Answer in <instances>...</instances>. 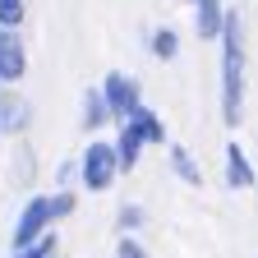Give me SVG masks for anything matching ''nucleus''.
Returning <instances> with one entry per match:
<instances>
[{
    "label": "nucleus",
    "instance_id": "2eb2a0df",
    "mask_svg": "<svg viewBox=\"0 0 258 258\" xmlns=\"http://www.w3.org/2000/svg\"><path fill=\"white\" fill-rule=\"evenodd\" d=\"M74 208H79V194H74L70 184H60V189L51 194V221H64V217H74Z\"/></svg>",
    "mask_w": 258,
    "mask_h": 258
},
{
    "label": "nucleus",
    "instance_id": "dca6fc26",
    "mask_svg": "<svg viewBox=\"0 0 258 258\" xmlns=\"http://www.w3.org/2000/svg\"><path fill=\"white\" fill-rule=\"evenodd\" d=\"M23 19H28V0H0V28L19 32Z\"/></svg>",
    "mask_w": 258,
    "mask_h": 258
},
{
    "label": "nucleus",
    "instance_id": "f3484780",
    "mask_svg": "<svg viewBox=\"0 0 258 258\" xmlns=\"http://www.w3.org/2000/svg\"><path fill=\"white\" fill-rule=\"evenodd\" d=\"M139 226H143V208H139V203H120V212H115V231H120V235H134Z\"/></svg>",
    "mask_w": 258,
    "mask_h": 258
},
{
    "label": "nucleus",
    "instance_id": "f257e3e1",
    "mask_svg": "<svg viewBox=\"0 0 258 258\" xmlns=\"http://www.w3.org/2000/svg\"><path fill=\"white\" fill-rule=\"evenodd\" d=\"M221 124L226 129H240L244 120V70H249V55H244V19L231 10L221 23Z\"/></svg>",
    "mask_w": 258,
    "mask_h": 258
},
{
    "label": "nucleus",
    "instance_id": "1a4fd4ad",
    "mask_svg": "<svg viewBox=\"0 0 258 258\" xmlns=\"http://www.w3.org/2000/svg\"><path fill=\"white\" fill-rule=\"evenodd\" d=\"M111 120H115V115H111V102H106L102 83L88 88V92H83V129H88V134H102Z\"/></svg>",
    "mask_w": 258,
    "mask_h": 258
},
{
    "label": "nucleus",
    "instance_id": "0eeeda50",
    "mask_svg": "<svg viewBox=\"0 0 258 258\" xmlns=\"http://www.w3.org/2000/svg\"><path fill=\"white\" fill-rule=\"evenodd\" d=\"M23 74H28V46L19 32H5L0 37V79H5V88H14Z\"/></svg>",
    "mask_w": 258,
    "mask_h": 258
},
{
    "label": "nucleus",
    "instance_id": "7ed1b4c3",
    "mask_svg": "<svg viewBox=\"0 0 258 258\" xmlns=\"http://www.w3.org/2000/svg\"><path fill=\"white\" fill-rule=\"evenodd\" d=\"M51 226H55L51 221V194H32V199L23 203V212H19V221H14V231H10V249L42 240Z\"/></svg>",
    "mask_w": 258,
    "mask_h": 258
},
{
    "label": "nucleus",
    "instance_id": "a211bd4d",
    "mask_svg": "<svg viewBox=\"0 0 258 258\" xmlns=\"http://www.w3.org/2000/svg\"><path fill=\"white\" fill-rule=\"evenodd\" d=\"M115 258H148V249H143L134 235H120V244H115Z\"/></svg>",
    "mask_w": 258,
    "mask_h": 258
},
{
    "label": "nucleus",
    "instance_id": "ddd939ff",
    "mask_svg": "<svg viewBox=\"0 0 258 258\" xmlns=\"http://www.w3.org/2000/svg\"><path fill=\"white\" fill-rule=\"evenodd\" d=\"M148 51H152L157 60H175V55H180V32H175L171 23L152 28V37H148Z\"/></svg>",
    "mask_w": 258,
    "mask_h": 258
},
{
    "label": "nucleus",
    "instance_id": "39448f33",
    "mask_svg": "<svg viewBox=\"0 0 258 258\" xmlns=\"http://www.w3.org/2000/svg\"><path fill=\"white\" fill-rule=\"evenodd\" d=\"M194 5V37L199 42H217L221 37V23H226V0H189Z\"/></svg>",
    "mask_w": 258,
    "mask_h": 258
},
{
    "label": "nucleus",
    "instance_id": "aec40b11",
    "mask_svg": "<svg viewBox=\"0 0 258 258\" xmlns=\"http://www.w3.org/2000/svg\"><path fill=\"white\" fill-rule=\"evenodd\" d=\"M5 32H10V28H0V37H5Z\"/></svg>",
    "mask_w": 258,
    "mask_h": 258
},
{
    "label": "nucleus",
    "instance_id": "423d86ee",
    "mask_svg": "<svg viewBox=\"0 0 258 258\" xmlns=\"http://www.w3.org/2000/svg\"><path fill=\"white\" fill-rule=\"evenodd\" d=\"M0 124H5V134H10V139L28 134V124H32V106H28V97H23V92H14V88L0 92Z\"/></svg>",
    "mask_w": 258,
    "mask_h": 258
},
{
    "label": "nucleus",
    "instance_id": "9b49d317",
    "mask_svg": "<svg viewBox=\"0 0 258 258\" xmlns=\"http://www.w3.org/2000/svg\"><path fill=\"white\" fill-rule=\"evenodd\" d=\"M124 120H129V124H134L139 134H143V143H148V148H161V143H166V124H161V115H157L148 102H139V106L129 111Z\"/></svg>",
    "mask_w": 258,
    "mask_h": 258
},
{
    "label": "nucleus",
    "instance_id": "4be33fe9",
    "mask_svg": "<svg viewBox=\"0 0 258 258\" xmlns=\"http://www.w3.org/2000/svg\"><path fill=\"white\" fill-rule=\"evenodd\" d=\"M51 258H60V253H51Z\"/></svg>",
    "mask_w": 258,
    "mask_h": 258
},
{
    "label": "nucleus",
    "instance_id": "f8f14e48",
    "mask_svg": "<svg viewBox=\"0 0 258 258\" xmlns=\"http://www.w3.org/2000/svg\"><path fill=\"white\" fill-rule=\"evenodd\" d=\"M166 161H171V171L184 180V184H203V166L194 161V152L184 143H166Z\"/></svg>",
    "mask_w": 258,
    "mask_h": 258
},
{
    "label": "nucleus",
    "instance_id": "412c9836",
    "mask_svg": "<svg viewBox=\"0 0 258 258\" xmlns=\"http://www.w3.org/2000/svg\"><path fill=\"white\" fill-rule=\"evenodd\" d=\"M0 92H5V79H0Z\"/></svg>",
    "mask_w": 258,
    "mask_h": 258
},
{
    "label": "nucleus",
    "instance_id": "6e6552de",
    "mask_svg": "<svg viewBox=\"0 0 258 258\" xmlns=\"http://www.w3.org/2000/svg\"><path fill=\"white\" fill-rule=\"evenodd\" d=\"M226 184H231V189H258V166L240 148V139L226 143Z\"/></svg>",
    "mask_w": 258,
    "mask_h": 258
},
{
    "label": "nucleus",
    "instance_id": "9d476101",
    "mask_svg": "<svg viewBox=\"0 0 258 258\" xmlns=\"http://www.w3.org/2000/svg\"><path fill=\"white\" fill-rule=\"evenodd\" d=\"M143 134L129 120H120V129H115V157H120V171H134L139 161H143Z\"/></svg>",
    "mask_w": 258,
    "mask_h": 258
},
{
    "label": "nucleus",
    "instance_id": "4468645a",
    "mask_svg": "<svg viewBox=\"0 0 258 258\" xmlns=\"http://www.w3.org/2000/svg\"><path fill=\"white\" fill-rule=\"evenodd\" d=\"M51 253H60V235H55V231H46L42 240H32V244L10 249V258H51Z\"/></svg>",
    "mask_w": 258,
    "mask_h": 258
},
{
    "label": "nucleus",
    "instance_id": "f03ea898",
    "mask_svg": "<svg viewBox=\"0 0 258 258\" xmlns=\"http://www.w3.org/2000/svg\"><path fill=\"white\" fill-rule=\"evenodd\" d=\"M120 175V157H115V139H97L79 152V184L92 189V194H106Z\"/></svg>",
    "mask_w": 258,
    "mask_h": 258
},
{
    "label": "nucleus",
    "instance_id": "20e7f679",
    "mask_svg": "<svg viewBox=\"0 0 258 258\" xmlns=\"http://www.w3.org/2000/svg\"><path fill=\"white\" fill-rule=\"evenodd\" d=\"M102 92H106V102H111V115H115V124L134 111L139 102H143V88H139V79L134 74H120V70H111L106 79H102Z\"/></svg>",
    "mask_w": 258,
    "mask_h": 258
},
{
    "label": "nucleus",
    "instance_id": "6ab92c4d",
    "mask_svg": "<svg viewBox=\"0 0 258 258\" xmlns=\"http://www.w3.org/2000/svg\"><path fill=\"white\" fill-rule=\"evenodd\" d=\"M0 139H5V124H0Z\"/></svg>",
    "mask_w": 258,
    "mask_h": 258
}]
</instances>
